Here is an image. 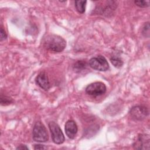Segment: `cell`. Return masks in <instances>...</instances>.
Masks as SVG:
<instances>
[{
  "label": "cell",
  "instance_id": "9",
  "mask_svg": "<svg viewBox=\"0 0 150 150\" xmlns=\"http://www.w3.org/2000/svg\"><path fill=\"white\" fill-rule=\"evenodd\" d=\"M36 84L45 90H48L50 87V84L47 76L45 72L40 73L36 77Z\"/></svg>",
  "mask_w": 150,
  "mask_h": 150
},
{
  "label": "cell",
  "instance_id": "16",
  "mask_svg": "<svg viewBox=\"0 0 150 150\" xmlns=\"http://www.w3.org/2000/svg\"><path fill=\"white\" fill-rule=\"evenodd\" d=\"M0 34H1V41H2L6 39L7 35L5 33V31L4 30L2 27H1V30H0Z\"/></svg>",
  "mask_w": 150,
  "mask_h": 150
},
{
  "label": "cell",
  "instance_id": "12",
  "mask_svg": "<svg viewBox=\"0 0 150 150\" xmlns=\"http://www.w3.org/2000/svg\"><path fill=\"white\" fill-rule=\"evenodd\" d=\"M1 104L2 105H6L8 104H10L12 101V99L9 97H7L6 96H1Z\"/></svg>",
  "mask_w": 150,
  "mask_h": 150
},
{
  "label": "cell",
  "instance_id": "3",
  "mask_svg": "<svg viewBox=\"0 0 150 150\" xmlns=\"http://www.w3.org/2000/svg\"><path fill=\"white\" fill-rule=\"evenodd\" d=\"M48 126L53 142L56 144L63 143L64 141V136L59 125L54 121H50L49 122Z\"/></svg>",
  "mask_w": 150,
  "mask_h": 150
},
{
  "label": "cell",
  "instance_id": "6",
  "mask_svg": "<svg viewBox=\"0 0 150 150\" xmlns=\"http://www.w3.org/2000/svg\"><path fill=\"white\" fill-rule=\"evenodd\" d=\"M129 114L132 119L137 121H141L148 115L149 111L145 106L137 105L131 108Z\"/></svg>",
  "mask_w": 150,
  "mask_h": 150
},
{
  "label": "cell",
  "instance_id": "8",
  "mask_svg": "<svg viewBox=\"0 0 150 150\" xmlns=\"http://www.w3.org/2000/svg\"><path fill=\"white\" fill-rule=\"evenodd\" d=\"M65 132L70 139H74L77 134L78 128L74 120H69L65 124Z\"/></svg>",
  "mask_w": 150,
  "mask_h": 150
},
{
  "label": "cell",
  "instance_id": "18",
  "mask_svg": "<svg viewBox=\"0 0 150 150\" xmlns=\"http://www.w3.org/2000/svg\"><path fill=\"white\" fill-rule=\"evenodd\" d=\"M28 149L29 148L25 145H23V144H21V145H19L16 148V149Z\"/></svg>",
  "mask_w": 150,
  "mask_h": 150
},
{
  "label": "cell",
  "instance_id": "4",
  "mask_svg": "<svg viewBox=\"0 0 150 150\" xmlns=\"http://www.w3.org/2000/svg\"><path fill=\"white\" fill-rule=\"evenodd\" d=\"M90 66L96 70L104 71L109 69V64L107 59L103 56L92 57L89 60Z\"/></svg>",
  "mask_w": 150,
  "mask_h": 150
},
{
  "label": "cell",
  "instance_id": "5",
  "mask_svg": "<svg viewBox=\"0 0 150 150\" xmlns=\"http://www.w3.org/2000/svg\"><path fill=\"white\" fill-rule=\"evenodd\" d=\"M106 91L105 85L100 81H97L90 84L86 88L87 94L93 96H98L104 94Z\"/></svg>",
  "mask_w": 150,
  "mask_h": 150
},
{
  "label": "cell",
  "instance_id": "15",
  "mask_svg": "<svg viewBox=\"0 0 150 150\" xmlns=\"http://www.w3.org/2000/svg\"><path fill=\"white\" fill-rule=\"evenodd\" d=\"M86 62H83L82 60H79L78 62H77L74 65V67L79 70H82L84 68L86 67Z\"/></svg>",
  "mask_w": 150,
  "mask_h": 150
},
{
  "label": "cell",
  "instance_id": "10",
  "mask_svg": "<svg viewBox=\"0 0 150 150\" xmlns=\"http://www.w3.org/2000/svg\"><path fill=\"white\" fill-rule=\"evenodd\" d=\"M86 3V1H75V7L79 13H83L85 12Z\"/></svg>",
  "mask_w": 150,
  "mask_h": 150
},
{
  "label": "cell",
  "instance_id": "7",
  "mask_svg": "<svg viewBox=\"0 0 150 150\" xmlns=\"http://www.w3.org/2000/svg\"><path fill=\"white\" fill-rule=\"evenodd\" d=\"M150 139L149 135L139 134L133 144L134 149H149Z\"/></svg>",
  "mask_w": 150,
  "mask_h": 150
},
{
  "label": "cell",
  "instance_id": "14",
  "mask_svg": "<svg viewBox=\"0 0 150 150\" xmlns=\"http://www.w3.org/2000/svg\"><path fill=\"white\" fill-rule=\"evenodd\" d=\"M142 34L146 38L149 37V22L146 23L142 30Z\"/></svg>",
  "mask_w": 150,
  "mask_h": 150
},
{
  "label": "cell",
  "instance_id": "1",
  "mask_svg": "<svg viewBox=\"0 0 150 150\" xmlns=\"http://www.w3.org/2000/svg\"><path fill=\"white\" fill-rule=\"evenodd\" d=\"M43 47L50 51L61 52L66 47V40L60 36L49 34L45 36L42 40Z\"/></svg>",
  "mask_w": 150,
  "mask_h": 150
},
{
  "label": "cell",
  "instance_id": "17",
  "mask_svg": "<svg viewBox=\"0 0 150 150\" xmlns=\"http://www.w3.org/2000/svg\"><path fill=\"white\" fill-rule=\"evenodd\" d=\"M35 149H46V147L42 144H36L34 146Z\"/></svg>",
  "mask_w": 150,
  "mask_h": 150
},
{
  "label": "cell",
  "instance_id": "2",
  "mask_svg": "<svg viewBox=\"0 0 150 150\" xmlns=\"http://www.w3.org/2000/svg\"><path fill=\"white\" fill-rule=\"evenodd\" d=\"M33 139L38 142H45L49 139L47 129L40 121H37L33 127Z\"/></svg>",
  "mask_w": 150,
  "mask_h": 150
},
{
  "label": "cell",
  "instance_id": "13",
  "mask_svg": "<svg viewBox=\"0 0 150 150\" xmlns=\"http://www.w3.org/2000/svg\"><path fill=\"white\" fill-rule=\"evenodd\" d=\"M134 4L140 8H146L150 5L149 1H135Z\"/></svg>",
  "mask_w": 150,
  "mask_h": 150
},
{
  "label": "cell",
  "instance_id": "11",
  "mask_svg": "<svg viewBox=\"0 0 150 150\" xmlns=\"http://www.w3.org/2000/svg\"><path fill=\"white\" fill-rule=\"evenodd\" d=\"M110 62L115 67L117 68L121 67L123 64L122 60L118 56H112L110 58Z\"/></svg>",
  "mask_w": 150,
  "mask_h": 150
}]
</instances>
